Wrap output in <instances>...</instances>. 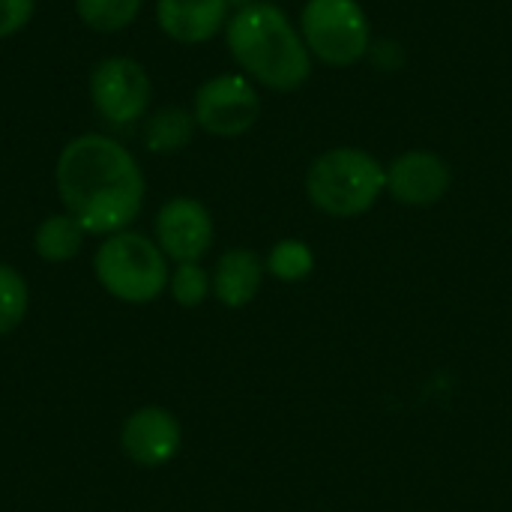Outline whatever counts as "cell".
I'll return each instance as SVG.
<instances>
[{
    "mask_svg": "<svg viewBox=\"0 0 512 512\" xmlns=\"http://www.w3.org/2000/svg\"><path fill=\"white\" fill-rule=\"evenodd\" d=\"M168 294L177 306L183 309H198L210 300L213 294V276L210 270H204L201 261H189V264H174L171 279H168Z\"/></svg>",
    "mask_w": 512,
    "mask_h": 512,
    "instance_id": "cell-18",
    "label": "cell"
},
{
    "mask_svg": "<svg viewBox=\"0 0 512 512\" xmlns=\"http://www.w3.org/2000/svg\"><path fill=\"white\" fill-rule=\"evenodd\" d=\"M366 57L381 72H399L405 66V48L393 39H372V48Z\"/></svg>",
    "mask_w": 512,
    "mask_h": 512,
    "instance_id": "cell-20",
    "label": "cell"
},
{
    "mask_svg": "<svg viewBox=\"0 0 512 512\" xmlns=\"http://www.w3.org/2000/svg\"><path fill=\"white\" fill-rule=\"evenodd\" d=\"M264 267H267V276H273L276 282L297 285V282H306L315 273V252H312V246L306 240L285 237V240L270 246V252L264 258Z\"/></svg>",
    "mask_w": 512,
    "mask_h": 512,
    "instance_id": "cell-15",
    "label": "cell"
},
{
    "mask_svg": "<svg viewBox=\"0 0 512 512\" xmlns=\"http://www.w3.org/2000/svg\"><path fill=\"white\" fill-rule=\"evenodd\" d=\"M192 117L201 132L216 138H240L261 117V96L255 81L243 72H222L207 78L192 99Z\"/></svg>",
    "mask_w": 512,
    "mask_h": 512,
    "instance_id": "cell-7",
    "label": "cell"
},
{
    "mask_svg": "<svg viewBox=\"0 0 512 512\" xmlns=\"http://www.w3.org/2000/svg\"><path fill=\"white\" fill-rule=\"evenodd\" d=\"M87 237L90 234L66 210L63 213H51L33 231V252L45 264H66V261L78 258V252L84 249Z\"/></svg>",
    "mask_w": 512,
    "mask_h": 512,
    "instance_id": "cell-13",
    "label": "cell"
},
{
    "mask_svg": "<svg viewBox=\"0 0 512 512\" xmlns=\"http://www.w3.org/2000/svg\"><path fill=\"white\" fill-rule=\"evenodd\" d=\"M93 276L114 300L129 306H147L168 291L171 261L153 237L126 228L111 237H102L93 255Z\"/></svg>",
    "mask_w": 512,
    "mask_h": 512,
    "instance_id": "cell-4",
    "label": "cell"
},
{
    "mask_svg": "<svg viewBox=\"0 0 512 512\" xmlns=\"http://www.w3.org/2000/svg\"><path fill=\"white\" fill-rule=\"evenodd\" d=\"M63 210L93 237L126 231L147 195V180L126 144L102 132L72 138L54 165Z\"/></svg>",
    "mask_w": 512,
    "mask_h": 512,
    "instance_id": "cell-1",
    "label": "cell"
},
{
    "mask_svg": "<svg viewBox=\"0 0 512 512\" xmlns=\"http://www.w3.org/2000/svg\"><path fill=\"white\" fill-rule=\"evenodd\" d=\"M144 0H75V15L96 33H120L138 21Z\"/></svg>",
    "mask_w": 512,
    "mask_h": 512,
    "instance_id": "cell-16",
    "label": "cell"
},
{
    "mask_svg": "<svg viewBox=\"0 0 512 512\" xmlns=\"http://www.w3.org/2000/svg\"><path fill=\"white\" fill-rule=\"evenodd\" d=\"M453 186V171L441 153L405 150L387 165V192L405 207H435Z\"/></svg>",
    "mask_w": 512,
    "mask_h": 512,
    "instance_id": "cell-10",
    "label": "cell"
},
{
    "mask_svg": "<svg viewBox=\"0 0 512 512\" xmlns=\"http://www.w3.org/2000/svg\"><path fill=\"white\" fill-rule=\"evenodd\" d=\"M36 12V0H0V39L21 33Z\"/></svg>",
    "mask_w": 512,
    "mask_h": 512,
    "instance_id": "cell-19",
    "label": "cell"
},
{
    "mask_svg": "<svg viewBox=\"0 0 512 512\" xmlns=\"http://www.w3.org/2000/svg\"><path fill=\"white\" fill-rule=\"evenodd\" d=\"M195 117L192 108L162 105L144 120V147L150 153H177L195 138Z\"/></svg>",
    "mask_w": 512,
    "mask_h": 512,
    "instance_id": "cell-14",
    "label": "cell"
},
{
    "mask_svg": "<svg viewBox=\"0 0 512 512\" xmlns=\"http://www.w3.org/2000/svg\"><path fill=\"white\" fill-rule=\"evenodd\" d=\"M225 45L243 75L273 93H291L312 75V54L300 27L270 0L234 9L225 24Z\"/></svg>",
    "mask_w": 512,
    "mask_h": 512,
    "instance_id": "cell-2",
    "label": "cell"
},
{
    "mask_svg": "<svg viewBox=\"0 0 512 512\" xmlns=\"http://www.w3.org/2000/svg\"><path fill=\"white\" fill-rule=\"evenodd\" d=\"M312 60L345 69L366 60L372 24L360 0H306L297 21Z\"/></svg>",
    "mask_w": 512,
    "mask_h": 512,
    "instance_id": "cell-5",
    "label": "cell"
},
{
    "mask_svg": "<svg viewBox=\"0 0 512 512\" xmlns=\"http://www.w3.org/2000/svg\"><path fill=\"white\" fill-rule=\"evenodd\" d=\"M30 309V288L27 279L12 267L0 261V336L15 333Z\"/></svg>",
    "mask_w": 512,
    "mask_h": 512,
    "instance_id": "cell-17",
    "label": "cell"
},
{
    "mask_svg": "<svg viewBox=\"0 0 512 512\" xmlns=\"http://www.w3.org/2000/svg\"><path fill=\"white\" fill-rule=\"evenodd\" d=\"M228 0H156L159 30L180 45H204L225 33Z\"/></svg>",
    "mask_w": 512,
    "mask_h": 512,
    "instance_id": "cell-11",
    "label": "cell"
},
{
    "mask_svg": "<svg viewBox=\"0 0 512 512\" xmlns=\"http://www.w3.org/2000/svg\"><path fill=\"white\" fill-rule=\"evenodd\" d=\"M252 3H261V0H228L231 9H243V6H252Z\"/></svg>",
    "mask_w": 512,
    "mask_h": 512,
    "instance_id": "cell-21",
    "label": "cell"
},
{
    "mask_svg": "<svg viewBox=\"0 0 512 512\" xmlns=\"http://www.w3.org/2000/svg\"><path fill=\"white\" fill-rule=\"evenodd\" d=\"M90 102L108 126H132L150 111L153 81L135 57H105L90 69Z\"/></svg>",
    "mask_w": 512,
    "mask_h": 512,
    "instance_id": "cell-6",
    "label": "cell"
},
{
    "mask_svg": "<svg viewBox=\"0 0 512 512\" xmlns=\"http://www.w3.org/2000/svg\"><path fill=\"white\" fill-rule=\"evenodd\" d=\"M210 276H213V297L225 309H246L261 294L267 267L258 252L237 246L219 255Z\"/></svg>",
    "mask_w": 512,
    "mask_h": 512,
    "instance_id": "cell-12",
    "label": "cell"
},
{
    "mask_svg": "<svg viewBox=\"0 0 512 512\" xmlns=\"http://www.w3.org/2000/svg\"><path fill=\"white\" fill-rule=\"evenodd\" d=\"M120 447L138 468H165L183 450V426L162 405L135 408L120 426Z\"/></svg>",
    "mask_w": 512,
    "mask_h": 512,
    "instance_id": "cell-9",
    "label": "cell"
},
{
    "mask_svg": "<svg viewBox=\"0 0 512 512\" xmlns=\"http://www.w3.org/2000/svg\"><path fill=\"white\" fill-rule=\"evenodd\" d=\"M153 240L174 264L201 261L216 240L213 213L198 198L177 195L159 207L153 222Z\"/></svg>",
    "mask_w": 512,
    "mask_h": 512,
    "instance_id": "cell-8",
    "label": "cell"
},
{
    "mask_svg": "<svg viewBox=\"0 0 512 512\" xmlns=\"http://www.w3.org/2000/svg\"><path fill=\"white\" fill-rule=\"evenodd\" d=\"M387 192V165L363 147H333L312 159L306 195L330 219H357Z\"/></svg>",
    "mask_w": 512,
    "mask_h": 512,
    "instance_id": "cell-3",
    "label": "cell"
}]
</instances>
